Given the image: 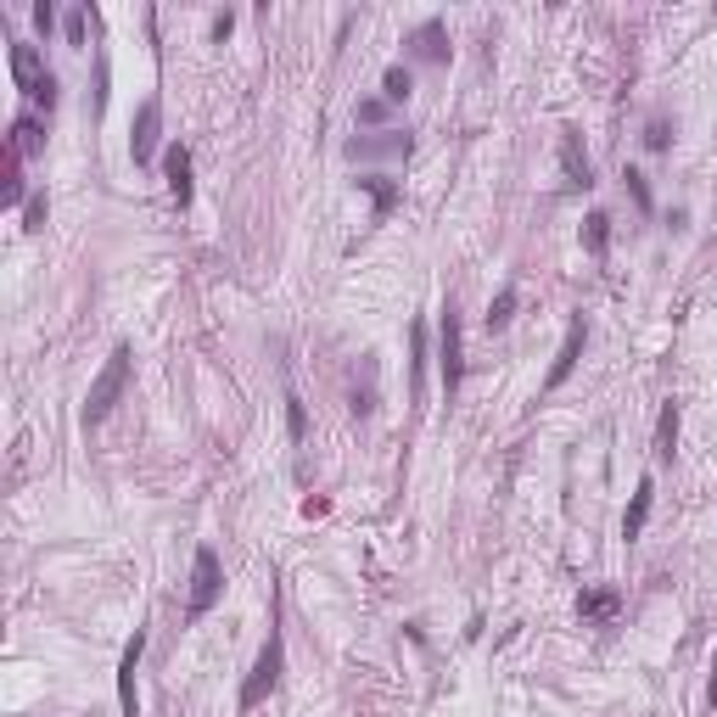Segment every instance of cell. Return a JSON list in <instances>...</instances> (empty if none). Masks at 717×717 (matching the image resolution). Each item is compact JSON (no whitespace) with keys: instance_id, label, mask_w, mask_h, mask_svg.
<instances>
[{"instance_id":"obj_1","label":"cell","mask_w":717,"mask_h":717,"mask_svg":"<svg viewBox=\"0 0 717 717\" xmlns=\"http://www.w3.org/2000/svg\"><path fill=\"white\" fill-rule=\"evenodd\" d=\"M129 370H135V353H129V342H118V348L107 353L101 376L90 381V393H85V432L107 421V415H113V404L129 393Z\"/></svg>"},{"instance_id":"obj_2","label":"cell","mask_w":717,"mask_h":717,"mask_svg":"<svg viewBox=\"0 0 717 717\" xmlns=\"http://www.w3.org/2000/svg\"><path fill=\"white\" fill-rule=\"evenodd\" d=\"M286 673V639H281V622H269V639L258 645V661H253V673H247V684H241L236 706L241 712H253V706H264L269 695H275V684H281Z\"/></svg>"},{"instance_id":"obj_3","label":"cell","mask_w":717,"mask_h":717,"mask_svg":"<svg viewBox=\"0 0 717 717\" xmlns=\"http://www.w3.org/2000/svg\"><path fill=\"white\" fill-rule=\"evenodd\" d=\"M219 600H225V561H219V549H213V544H197V555H191V594H185V617L202 622Z\"/></svg>"},{"instance_id":"obj_4","label":"cell","mask_w":717,"mask_h":717,"mask_svg":"<svg viewBox=\"0 0 717 717\" xmlns=\"http://www.w3.org/2000/svg\"><path fill=\"white\" fill-rule=\"evenodd\" d=\"M437 370H443V393H460L465 381V337H460V309L454 297L443 303V320H437Z\"/></svg>"},{"instance_id":"obj_5","label":"cell","mask_w":717,"mask_h":717,"mask_svg":"<svg viewBox=\"0 0 717 717\" xmlns=\"http://www.w3.org/2000/svg\"><path fill=\"white\" fill-rule=\"evenodd\" d=\"M157 135H163V101L146 96L141 113H135V129H129V157H135V169H152L157 163Z\"/></svg>"},{"instance_id":"obj_6","label":"cell","mask_w":717,"mask_h":717,"mask_svg":"<svg viewBox=\"0 0 717 717\" xmlns=\"http://www.w3.org/2000/svg\"><path fill=\"white\" fill-rule=\"evenodd\" d=\"M583 348H589V320H583V314H572V320H566V337H561V348H555V365H549V376H544V387H549V393H555V387H566V376L577 370Z\"/></svg>"},{"instance_id":"obj_7","label":"cell","mask_w":717,"mask_h":717,"mask_svg":"<svg viewBox=\"0 0 717 717\" xmlns=\"http://www.w3.org/2000/svg\"><path fill=\"white\" fill-rule=\"evenodd\" d=\"M141 656H146V628H135V639H129L124 656H118V712H124V717H141V695H135Z\"/></svg>"},{"instance_id":"obj_8","label":"cell","mask_w":717,"mask_h":717,"mask_svg":"<svg viewBox=\"0 0 717 717\" xmlns=\"http://www.w3.org/2000/svg\"><path fill=\"white\" fill-rule=\"evenodd\" d=\"M6 62H12V85L23 90V96H34V90L51 79V68H45V57H40V45H29V40H12Z\"/></svg>"},{"instance_id":"obj_9","label":"cell","mask_w":717,"mask_h":717,"mask_svg":"<svg viewBox=\"0 0 717 717\" xmlns=\"http://www.w3.org/2000/svg\"><path fill=\"white\" fill-rule=\"evenodd\" d=\"M561 174L572 191H589L594 185V163H589V152H583V129H572V124L561 129Z\"/></svg>"},{"instance_id":"obj_10","label":"cell","mask_w":717,"mask_h":717,"mask_svg":"<svg viewBox=\"0 0 717 717\" xmlns=\"http://www.w3.org/2000/svg\"><path fill=\"white\" fill-rule=\"evenodd\" d=\"M415 141H409V129H381V135H353L348 141V157H409Z\"/></svg>"},{"instance_id":"obj_11","label":"cell","mask_w":717,"mask_h":717,"mask_svg":"<svg viewBox=\"0 0 717 717\" xmlns=\"http://www.w3.org/2000/svg\"><path fill=\"white\" fill-rule=\"evenodd\" d=\"M409 51L421 62H437V68H443V62H449V23H443V17H426L421 29L409 34Z\"/></svg>"},{"instance_id":"obj_12","label":"cell","mask_w":717,"mask_h":717,"mask_svg":"<svg viewBox=\"0 0 717 717\" xmlns=\"http://www.w3.org/2000/svg\"><path fill=\"white\" fill-rule=\"evenodd\" d=\"M163 180H169V197L180 202V208H191V152H185L180 141L163 152Z\"/></svg>"},{"instance_id":"obj_13","label":"cell","mask_w":717,"mask_h":717,"mask_svg":"<svg viewBox=\"0 0 717 717\" xmlns=\"http://www.w3.org/2000/svg\"><path fill=\"white\" fill-rule=\"evenodd\" d=\"M650 505H656V477H639V488H633L628 510H622V538H639L645 533V521H650Z\"/></svg>"},{"instance_id":"obj_14","label":"cell","mask_w":717,"mask_h":717,"mask_svg":"<svg viewBox=\"0 0 717 717\" xmlns=\"http://www.w3.org/2000/svg\"><path fill=\"white\" fill-rule=\"evenodd\" d=\"M6 146H17V157H40V152H45V118L17 113V118H12V135H6Z\"/></svg>"},{"instance_id":"obj_15","label":"cell","mask_w":717,"mask_h":717,"mask_svg":"<svg viewBox=\"0 0 717 717\" xmlns=\"http://www.w3.org/2000/svg\"><path fill=\"white\" fill-rule=\"evenodd\" d=\"M359 191H365V197L376 202V219H370V225H381V219H387V213H393L398 202H404V185L387 180V174H365V180H359Z\"/></svg>"},{"instance_id":"obj_16","label":"cell","mask_w":717,"mask_h":717,"mask_svg":"<svg viewBox=\"0 0 717 717\" xmlns=\"http://www.w3.org/2000/svg\"><path fill=\"white\" fill-rule=\"evenodd\" d=\"M678 426H684V415H678V398H667V404H661V415H656V460H661V465L678 454Z\"/></svg>"},{"instance_id":"obj_17","label":"cell","mask_w":717,"mask_h":717,"mask_svg":"<svg viewBox=\"0 0 717 717\" xmlns=\"http://www.w3.org/2000/svg\"><path fill=\"white\" fill-rule=\"evenodd\" d=\"M622 611V594L617 589H589V594H577V617L583 622H611Z\"/></svg>"},{"instance_id":"obj_18","label":"cell","mask_w":717,"mask_h":717,"mask_svg":"<svg viewBox=\"0 0 717 717\" xmlns=\"http://www.w3.org/2000/svg\"><path fill=\"white\" fill-rule=\"evenodd\" d=\"M516 303H521V292H516V286H499V292H493L488 314H482V325H488V337H493V331H505V325L516 320Z\"/></svg>"},{"instance_id":"obj_19","label":"cell","mask_w":717,"mask_h":717,"mask_svg":"<svg viewBox=\"0 0 717 717\" xmlns=\"http://www.w3.org/2000/svg\"><path fill=\"white\" fill-rule=\"evenodd\" d=\"M605 247H611V213L594 208L589 219H583V253H589V258H605Z\"/></svg>"},{"instance_id":"obj_20","label":"cell","mask_w":717,"mask_h":717,"mask_svg":"<svg viewBox=\"0 0 717 717\" xmlns=\"http://www.w3.org/2000/svg\"><path fill=\"white\" fill-rule=\"evenodd\" d=\"M409 96H415V73L393 62V68L381 73V101H387V107H404Z\"/></svg>"},{"instance_id":"obj_21","label":"cell","mask_w":717,"mask_h":717,"mask_svg":"<svg viewBox=\"0 0 717 717\" xmlns=\"http://www.w3.org/2000/svg\"><path fill=\"white\" fill-rule=\"evenodd\" d=\"M0 202L12 208V202H29L23 197V157H17V146H6V169H0Z\"/></svg>"},{"instance_id":"obj_22","label":"cell","mask_w":717,"mask_h":717,"mask_svg":"<svg viewBox=\"0 0 717 717\" xmlns=\"http://www.w3.org/2000/svg\"><path fill=\"white\" fill-rule=\"evenodd\" d=\"M286 432H292V443H303L309 437V409H303V398L286 387Z\"/></svg>"},{"instance_id":"obj_23","label":"cell","mask_w":717,"mask_h":717,"mask_svg":"<svg viewBox=\"0 0 717 717\" xmlns=\"http://www.w3.org/2000/svg\"><path fill=\"white\" fill-rule=\"evenodd\" d=\"M45 213H51L45 191H29V202H23V230H29V236H40V230H45Z\"/></svg>"},{"instance_id":"obj_24","label":"cell","mask_w":717,"mask_h":717,"mask_svg":"<svg viewBox=\"0 0 717 717\" xmlns=\"http://www.w3.org/2000/svg\"><path fill=\"white\" fill-rule=\"evenodd\" d=\"M622 185H628V197L639 202V213H650V208H656V202H650V180H645L639 169H633V163L622 169Z\"/></svg>"},{"instance_id":"obj_25","label":"cell","mask_w":717,"mask_h":717,"mask_svg":"<svg viewBox=\"0 0 717 717\" xmlns=\"http://www.w3.org/2000/svg\"><path fill=\"white\" fill-rule=\"evenodd\" d=\"M645 146L650 152H667V146H673V124H667V118H650L645 124Z\"/></svg>"},{"instance_id":"obj_26","label":"cell","mask_w":717,"mask_h":717,"mask_svg":"<svg viewBox=\"0 0 717 717\" xmlns=\"http://www.w3.org/2000/svg\"><path fill=\"white\" fill-rule=\"evenodd\" d=\"M409 348H415V398H421V376H426V325L409 331Z\"/></svg>"},{"instance_id":"obj_27","label":"cell","mask_w":717,"mask_h":717,"mask_svg":"<svg viewBox=\"0 0 717 717\" xmlns=\"http://www.w3.org/2000/svg\"><path fill=\"white\" fill-rule=\"evenodd\" d=\"M51 29H57V6H51V0H34V34L51 40Z\"/></svg>"},{"instance_id":"obj_28","label":"cell","mask_w":717,"mask_h":717,"mask_svg":"<svg viewBox=\"0 0 717 717\" xmlns=\"http://www.w3.org/2000/svg\"><path fill=\"white\" fill-rule=\"evenodd\" d=\"M90 17H96L90 6H79V12L68 17V45H85V34H90Z\"/></svg>"},{"instance_id":"obj_29","label":"cell","mask_w":717,"mask_h":717,"mask_svg":"<svg viewBox=\"0 0 717 717\" xmlns=\"http://www.w3.org/2000/svg\"><path fill=\"white\" fill-rule=\"evenodd\" d=\"M381 118H387V101H359V107H353V124H381Z\"/></svg>"},{"instance_id":"obj_30","label":"cell","mask_w":717,"mask_h":717,"mask_svg":"<svg viewBox=\"0 0 717 717\" xmlns=\"http://www.w3.org/2000/svg\"><path fill=\"white\" fill-rule=\"evenodd\" d=\"M29 101H40L45 113H51V107H57V73H51V79H45V85H40V90H34V96H29Z\"/></svg>"},{"instance_id":"obj_31","label":"cell","mask_w":717,"mask_h":717,"mask_svg":"<svg viewBox=\"0 0 717 717\" xmlns=\"http://www.w3.org/2000/svg\"><path fill=\"white\" fill-rule=\"evenodd\" d=\"M230 29H236V17H230V12H219V17H213V40H225Z\"/></svg>"},{"instance_id":"obj_32","label":"cell","mask_w":717,"mask_h":717,"mask_svg":"<svg viewBox=\"0 0 717 717\" xmlns=\"http://www.w3.org/2000/svg\"><path fill=\"white\" fill-rule=\"evenodd\" d=\"M706 701H712V712H717V656H712V678H706Z\"/></svg>"}]
</instances>
